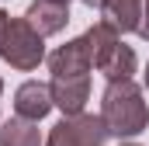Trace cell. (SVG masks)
<instances>
[{
  "instance_id": "4",
  "label": "cell",
  "mask_w": 149,
  "mask_h": 146,
  "mask_svg": "<svg viewBox=\"0 0 149 146\" xmlns=\"http://www.w3.org/2000/svg\"><path fill=\"white\" fill-rule=\"evenodd\" d=\"M108 139V129L101 122V115H73V118H63L59 125H52L45 146H104Z\"/></svg>"
},
{
  "instance_id": "3",
  "label": "cell",
  "mask_w": 149,
  "mask_h": 146,
  "mask_svg": "<svg viewBox=\"0 0 149 146\" xmlns=\"http://www.w3.org/2000/svg\"><path fill=\"white\" fill-rule=\"evenodd\" d=\"M0 56L14 70H35L45 59V42L24 18H7L3 35H0Z\"/></svg>"
},
{
  "instance_id": "16",
  "label": "cell",
  "mask_w": 149,
  "mask_h": 146,
  "mask_svg": "<svg viewBox=\"0 0 149 146\" xmlns=\"http://www.w3.org/2000/svg\"><path fill=\"white\" fill-rule=\"evenodd\" d=\"M66 4H70V0H66Z\"/></svg>"
},
{
  "instance_id": "7",
  "label": "cell",
  "mask_w": 149,
  "mask_h": 146,
  "mask_svg": "<svg viewBox=\"0 0 149 146\" xmlns=\"http://www.w3.org/2000/svg\"><path fill=\"white\" fill-rule=\"evenodd\" d=\"M24 21H28L42 38L56 35V32H63L66 21H70V4H66V0H35V4L28 7Z\"/></svg>"
},
{
  "instance_id": "2",
  "label": "cell",
  "mask_w": 149,
  "mask_h": 146,
  "mask_svg": "<svg viewBox=\"0 0 149 146\" xmlns=\"http://www.w3.org/2000/svg\"><path fill=\"white\" fill-rule=\"evenodd\" d=\"M83 38L90 42V59H94L97 70L108 77V84L132 80V73H135V52L121 42V35L114 32L108 21H97Z\"/></svg>"
},
{
  "instance_id": "15",
  "label": "cell",
  "mask_w": 149,
  "mask_h": 146,
  "mask_svg": "<svg viewBox=\"0 0 149 146\" xmlns=\"http://www.w3.org/2000/svg\"><path fill=\"white\" fill-rule=\"evenodd\" d=\"M0 91H3V80H0Z\"/></svg>"
},
{
  "instance_id": "6",
  "label": "cell",
  "mask_w": 149,
  "mask_h": 146,
  "mask_svg": "<svg viewBox=\"0 0 149 146\" xmlns=\"http://www.w3.org/2000/svg\"><path fill=\"white\" fill-rule=\"evenodd\" d=\"M56 108L52 105V91L49 84H38V80H28L14 91V115L24 118V122H42L49 111Z\"/></svg>"
},
{
  "instance_id": "13",
  "label": "cell",
  "mask_w": 149,
  "mask_h": 146,
  "mask_svg": "<svg viewBox=\"0 0 149 146\" xmlns=\"http://www.w3.org/2000/svg\"><path fill=\"white\" fill-rule=\"evenodd\" d=\"M146 87H149V66H146Z\"/></svg>"
},
{
  "instance_id": "8",
  "label": "cell",
  "mask_w": 149,
  "mask_h": 146,
  "mask_svg": "<svg viewBox=\"0 0 149 146\" xmlns=\"http://www.w3.org/2000/svg\"><path fill=\"white\" fill-rule=\"evenodd\" d=\"M104 14V21L111 25L114 32H135L139 28V18H142V0H101L97 7Z\"/></svg>"
},
{
  "instance_id": "5",
  "label": "cell",
  "mask_w": 149,
  "mask_h": 146,
  "mask_svg": "<svg viewBox=\"0 0 149 146\" xmlns=\"http://www.w3.org/2000/svg\"><path fill=\"white\" fill-rule=\"evenodd\" d=\"M49 70L52 80H73V77H90L94 70V59H90V42L80 35L66 45H59L52 56H49Z\"/></svg>"
},
{
  "instance_id": "11",
  "label": "cell",
  "mask_w": 149,
  "mask_h": 146,
  "mask_svg": "<svg viewBox=\"0 0 149 146\" xmlns=\"http://www.w3.org/2000/svg\"><path fill=\"white\" fill-rule=\"evenodd\" d=\"M3 25H7V14L0 11V35H3Z\"/></svg>"
},
{
  "instance_id": "1",
  "label": "cell",
  "mask_w": 149,
  "mask_h": 146,
  "mask_svg": "<svg viewBox=\"0 0 149 146\" xmlns=\"http://www.w3.org/2000/svg\"><path fill=\"white\" fill-rule=\"evenodd\" d=\"M101 122H104L108 136H118V139L139 136L149 125L142 87L135 80H114V84H108V91L101 98Z\"/></svg>"
},
{
  "instance_id": "12",
  "label": "cell",
  "mask_w": 149,
  "mask_h": 146,
  "mask_svg": "<svg viewBox=\"0 0 149 146\" xmlns=\"http://www.w3.org/2000/svg\"><path fill=\"white\" fill-rule=\"evenodd\" d=\"M83 4H87V7H101V0H83Z\"/></svg>"
},
{
  "instance_id": "14",
  "label": "cell",
  "mask_w": 149,
  "mask_h": 146,
  "mask_svg": "<svg viewBox=\"0 0 149 146\" xmlns=\"http://www.w3.org/2000/svg\"><path fill=\"white\" fill-rule=\"evenodd\" d=\"M121 146H135V143H121Z\"/></svg>"
},
{
  "instance_id": "10",
  "label": "cell",
  "mask_w": 149,
  "mask_h": 146,
  "mask_svg": "<svg viewBox=\"0 0 149 146\" xmlns=\"http://www.w3.org/2000/svg\"><path fill=\"white\" fill-rule=\"evenodd\" d=\"M135 32L149 42V0H142V18H139V28H135Z\"/></svg>"
},
{
  "instance_id": "9",
  "label": "cell",
  "mask_w": 149,
  "mask_h": 146,
  "mask_svg": "<svg viewBox=\"0 0 149 146\" xmlns=\"http://www.w3.org/2000/svg\"><path fill=\"white\" fill-rule=\"evenodd\" d=\"M0 146H42V132L35 129V122H24L14 115L0 122Z\"/></svg>"
}]
</instances>
